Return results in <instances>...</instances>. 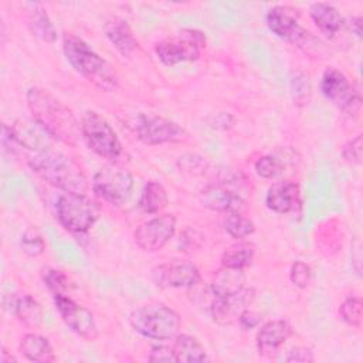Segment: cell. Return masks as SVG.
<instances>
[{"label": "cell", "mask_w": 363, "mask_h": 363, "mask_svg": "<svg viewBox=\"0 0 363 363\" xmlns=\"http://www.w3.org/2000/svg\"><path fill=\"white\" fill-rule=\"evenodd\" d=\"M27 106L34 118L51 136L67 145H75L81 135L74 112L45 89L33 86L26 94Z\"/></svg>", "instance_id": "obj_1"}, {"label": "cell", "mask_w": 363, "mask_h": 363, "mask_svg": "<svg viewBox=\"0 0 363 363\" xmlns=\"http://www.w3.org/2000/svg\"><path fill=\"white\" fill-rule=\"evenodd\" d=\"M28 166L45 183L64 193L86 194L89 183L82 167L71 156L55 150L31 153Z\"/></svg>", "instance_id": "obj_2"}, {"label": "cell", "mask_w": 363, "mask_h": 363, "mask_svg": "<svg viewBox=\"0 0 363 363\" xmlns=\"http://www.w3.org/2000/svg\"><path fill=\"white\" fill-rule=\"evenodd\" d=\"M62 51L68 64L98 89L111 92L118 88L119 78L115 68L96 54L82 38L65 34Z\"/></svg>", "instance_id": "obj_3"}, {"label": "cell", "mask_w": 363, "mask_h": 363, "mask_svg": "<svg viewBox=\"0 0 363 363\" xmlns=\"http://www.w3.org/2000/svg\"><path fill=\"white\" fill-rule=\"evenodd\" d=\"M129 323L139 335L153 340H173L182 328L179 313L162 302L138 306L129 315Z\"/></svg>", "instance_id": "obj_4"}, {"label": "cell", "mask_w": 363, "mask_h": 363, "mask_svg": "<svg viewBox=\"0 0 363 363\" xmlns=\"http://www.w3.org/2000/svg\"><path fill=\"white\" fill-rule=\"evenodd\" d=\"M57 218L60 224L75 234L86 233L99 217L98 204L86 194L64 193L57 200Z\"/></svg>", "instance_id": "obj_5"}, {"label": "cell", "mask_w": 363, "mask_h": 363, "mask_svg": "<svg viewBox=\"0 0 363 363\" xmlns=\"http://www.w3.org/2000/svg\"><path fill=\"white\" fill-rule=\"evenodd\" d=\"M91 187L94 193L111 206H123L133 190V176L118 164H105L96 170Z\"/></svg>", "instance_id": "obj_6"}, {"label": "cell", "mask_w": 363, "mask_h": 363, "mask_svg": "<svg viewBox=\"0 0 363 363\" xmlns=\"http://www.w3.org/2000/svg\"><path fill=\"white\" fill-rule=\"evenodd\" d=\"M81 136L88 147L98 156L115 160L122 153V145L109 122L94 111L81 118Z\"/></svg>", "instance_id": "obj_7"}, {"label": "cell", "mask_w": 363, "mask_h": 363, "mask_svg": "<svg viewBox=\"0 0 363 363\" xmlns=\"http://www.w3.org/2000/svg\"><path fill=\"white\" fill-rule=\"evenodd\" d=\"M206 47V35L196 28H183L179 35L166 38L156 44L157 58L167 67L186 61H196L201 48Z\"/></svg>", "instance_id": "obj_8"}, {"label": "cell", "mask_w": 363, "mask_h": 363, "mask_svg": "<svg viewBox=\"0 0 363 363\" xmlns=\"http://www.w3.org/2000/svg\"><path fill=\"white\" fill-rule=\"evenodd\" d=\"M320 92L339 111L353 115L360 109V94L349 82L347 77L337 68H328L320 78Z\"/></svg>", "instance_id": "obj_9"}, {"label": "cell", "mask_w": 363, "mask_h": 363, "mask_svg": "<svg viewBox=\"0 0 363 363\" xmlns=\"http://www.w3.org/2000/svg\"><path fill=\"white\" fill-rule=\"evenodd\" d=\"M54 305L62 322L75 335L88 342H94L98 337V325L94 313L88 308L77 303L65 294L54 295Z\"/></svg>", "instance_id": "obj_10"}, {"label": "cell", "mask_w": 363, "mask_h": 363, "mask_svg": "<svg viewBox=\"0 0 363 363\" xmlns=\"http://www.w3.org/2000/svg\"><path fill=\"white\" fill-rule=\"evenodd\" d=\"M176 217L172 213L156 216L142 223L133 233L136 245L143 251L162 250L176 233Z\"/></svg>", "instance_id": "obj_11"}, {"label": "cell", "mask_w": 363, "mask_h": 363, "mask_svg": "<svg viewBox=\"0 0 363 363\" xmlns=\"http://www.w3.org/2000/svg\"><path fill=\"white\" fill-rule=\"evenodd\" d=\"M152 279L159 288H193L201 277L199 268L189 261L173 259L156 265L152 269Z\"/></svg>", "instance_id": "obj_12"}, {"label": "cell", "mask_w": 363, "mask_h": 363, "mask_svg": "<svg viewBox=\"0 0 363 363\" xmlns=\"http://www.w3.org/2000/svg\"><path fill=\"white\" fill-rule=\"evenodd\" d=\"M136 135L140 142L149 146L179 142L184 138V129L163 116L142 115L136 123Z\"/></svg>", "instance_id": "obj_13"}, {"label": "cell", "mask_w": 363, "mask_h": 363, "mask_svg": "<svg viewBox=\"0 0 363 363\" xmlns=\"http://www.w3.org/2000/svg\"><path fill=\"white\" fill-rule=\"evenodd\" d=\"M267 26L278 38L299 47L309 38V33L299 24L295 10L286 6L272 7L267 13Z\"/></svg>", "instance_id": "obj_14"}, {"label": "cell", "mask_w": 363, "mask_h": 363, "mask_svg": "<svg viewBox=\"0 0 363 363\" xmlns=\"http://www.w3.org/2000/svg\"><path fill=\"white\" fill-rule=\"evenodd\" d=\"M10 132L20 147L27 149L33 153L51 150L55 140L51 133L44 129L34 118L27 116L16 119L10 126Z\"/></svg>", "instance_id": "obj_15"}, {"label": "cell", "mask_w": 363, "mask_h": 363, "mask_svg": "<svg viewBox=\"0 0 363 363\" xmlns=\"http://www.w3.org/2000/svg\"><path fill=\"white\" fill-rule=\"evenodd\" d=\"M200 201L208 210L220 213L240 211L244 207V197L240 190L233 187V179L206 186L200 191Z\"/></svg>", "instance_id": "obj_16"}, {"label": "cell", "mask_w": 363, "mask_h": 363, "mask_svg": "<svg viewBox=\"0 0 363 363\" xmlns=\"http://www.w3.org/2000/svg\"><path fill=\"white\" fill-rule=\"evenodd\" d=\"M255 298V291L252 288H242L237 294L228 296H214L210 303V313L214 322L220 325H230L238 322L240 315L250 309Z\"/></svg>", "instance_id": "obj_17"}, {"label": "cell", "mask_w": 363, "mask_h": 363, "mask_svg": "<svg viewBox=\"0 0 363 363\" xmlns=\"http://www.w3.org/2000/svg\"><path fill=\"white\" fill-rule=\"evenodd\" d=\"M265 203L267 207L274 213H292L301 206L299 186L292 180H279L268 189Z\"/></svg>", "instance_id": "obj_18"}, {"label": "cell", "mask_w": 363, "mask_h": 363, "mask_svg": "<svg viewBox=\"0 0 363 363\" xmlns=\"http://www.w3.org/2000/svg\"><path fill=\"white\" fill-rule=\"evenodd\" d=\"M4 309L28 328H38L43 322V308L28 294H7L3 298Z\"/></svg>", "instance_id": "obj_19"}, {"label": "cell", "mask_w": 363, "mask_h": 363, "mask_svg": "<svg viewBox=\"0 0 363 363\" xmlns=\"http://www.w3.org/2000/svg\"><path fill=\"white\" fill-rule=\"evenodd\" d=\"M292 333L291 325L284 319L264 323L257 333V349L262 356H272Z\"/></svg>", "instance_id": "obj_20"}, {"label": "cell", "mask_w": 363, "mask_h": 363, "mask_svg": "<svg viewBox=\"0 0 363 363\" xmlns=\"http://www.w3.org/2000/svg\"><path fill=\"white\" fill-rule=\"evenodd\" d=\"M104 33L106 38L111 41V44L123 57L132 55L139 45L130 26L126 23V20L121 17H116V16L109 17L104 24Z\"/></svg>", "instance_id": "obj_21"}, {"label": "cell", "mask_w": 363, "mask_h": 363, "mask_svg": "<svg viewBox=\"0 0 363 363\" xmlns=\"http://www.w3.org/2000/svg\"><path fill=\"white\" fill-rule=\"evenodd\" d=\"M309 16L315 26L319 28L322 34L332 38L335 37L342 26H343V17L337 11L336 7L328 3H313L309 7Z\"/></svg>", "instance_id": "obj_22"}, {"label": "cell", "mask_w": 363, "mask_h": 363, "mask_svg": "<svg viewBox=\"0 0 363 363\" xmlns=\"http://www.w3.org/2000/svg\"><path fill=\"white\" fill-rule=\"evenodd\" d=\"M27 26L33 35L37 38L45 41V43H54L57 38L55 27L44 10V7L38 3H27Z\"/></svg>", "instance_id": "obj_23"}, {"label": "cell", "mask_w": 363, "mask_h": 363, "mask_svg": "<svg viewBox=\"0 0 363 363\" xmlns=\"http://www.w3.org/2000/svg\"><path fill=\"white\" fill-rule=\"evenodd\" d=\"M23 356L35 363H51L55 360V354L51 343L47 337L38 333H26L18 346Z\"/></svg>", "instance_id": "obj_24"}, {"label": "cell", "mask_w": 363, "mask_h": 363, "mask_svg": "<svg viewBox=\"0 0 363 363\" xmlns=\"http://www.w3.org/2000/svg\"><path fill=\"white\" fill-rule=\"evenodd\" d=\"M244 285L245 275L242 269L223 267L214 274L210 284V289L214 296H228L241 291Z\"/></svg>", "instance_id": "obj_25"}, {"label": "cell", "mask_w": 363, "mask_h": 363, "mask_svg": "<svg viewBox=\"0 0 363 363\" xmlns=\"http://www.w3.org/2000/svg\"><path fill=\"white\" fill-rule=\"evenodd\" d=\"M169 203L166 189L155 180H150L145 184L140 197H139V208L146 214H159Z\"/></svg>", "instance_id": "obj_26"}, {"label": "cell", "mask_w": 363, "mask_h": 363, "mask_svg": "<svg viewBox=\"0 0 363 363\" xmlns=\"http://www.w3.org/2000/svg\"><path fill=\"white\" fill-rule=\"evenodd\" d=\"M173 350L177 362L193 363V362H204L208 359L203 345L194 336L186 335V333H182V335L179 333L174 337Z\"/></svg>", "instance_id": "obj_27"}, {"label": "cell", "mask_w": 363, "mask_h": 363, "mask_svg": "<svg viewBox=\"0 0 363 363\" xmlns=\"http://www.w3.org/2000/svg\"><path fill=\"white\" fill-rule=\"evenodd\" d=\"M255 248L250 242H235L227 247L221 254V265L235 269H244L251 265Z\"/></svg>", "instance_id": "obj_28"}, {"label": "cell", "mask_w": 363, "mask_h": 363, "mask_svg": "<svg viewBox=\"0 0 363 363\" xmlns=\"http://www.w3.org/2000/svg\"><path fill=\"white\" fill-rule=\"evenodd\" d=\"M224 228L233 238L242 240L254 233L255 225L248 217L242 216L240 211H233L227 213L224 218Z\"/></svg>", "instance_id": "obj_29"}, {"label": "cell", "mask_w": 363, "mask_h": 363, "mask_svg": "<svg viewBox=\"0 0 363 363\" xmlns=\"http://www.w3.org/2000/svg\"><path fill=\"white\" fill-rule=\"evenodd\" d=\"M291 95L296 106H305L312 96V84L306 74L298 72L291 79Z\"/></svg>", "instance_id": "obj_30"}, {"label": "cell", "mask_w": 363, "mask_h": 363, "mask_svg": "<svg viewBox=\"0 0 363 363\" xmlns=\"http://www.w3.org/2000/svg\"><path fill=\"white\" fill-rule=\"evenodd\" d=\"M362 301L357 296H349L346 298L340 308H339V316L340 319L352 326V328H360L362 326Z\"/></svg>", "instance_id": "obj_31"}, {"label": "cell", "mask_w": 363, "mask_h": 363, "mask_svg": "<svg viewBox=\"0 0 363 363\" xmlns=\"http://www.w3.org/2000/svg\"><path fill=\"white\" fill-rule=\"evenodd\" d=\"M20 248L28 257H38L45 251V241L35 228H27L21 234Z\"/></svg>", "instance_id": "obj_32"}, {"label": "cell", "mask_w": 363, "mask_h": 363, "mask_svg": "<svg viewBox=\"0 0 363 363\" xmlns=\"http://www.w3.org/2000/svg\"><path fill=\"white\" fill-rule=\"evenodd\" d=\"M284 169L285 164L282 163V160L274 155L261 156L255 162V172L262 179H274L284 173Z\"/></svg>", "instance_id": "obj_33"}, {"label": "cell", "mask_w": 363, "mask_h": 363, "mask_svg": "<svg viewBox=\"0 0 363 363\" xmlns=\"http://www.w3.org/2000/svg\"><path fill=\"white\" fill-rule=\"evenodd\" d=\"M41 277H43L44 285L52 292V295L64 294L68 288V284H69L68 277L60 269L44 268L41 272Z\"/></svg>", "instance_id": "obj_34"}, {"label": "cell", "mask_w": 363, "mask_h": 363, "mask_svg": "<svg viewBox=\"0 0 363 363\" xmlns=\"http://www.w3.org/2000/svg\"><path fill=\"white\" fill-rule=\"evenodd\" d=\"M289 279L295 286H298L301 289L309 286V284L312 281L311 267L303 261H295L289 269Z\"/></svg>", "instance_id": "obj_35"}, {"label": "cell", "mask_w": 363, "mask_h": 363, "mask_svg": "<svg viewBox=\"0 0 363 363\" xmlns=\"http://www.w3.org/2000/svg\"><path fill=\"white\" fill-rule=\"evenodd\" d=\"M342 156H343V159H345L347 163H350V164H360V163H362V156H363L362 135L354 136L353 139L347 140V142L343 145Z\"/></svg>", "instance_id": "obj_36"}, {"label": "cell", "mask_w": 363, "mask_h": 363, "mask_svg": "<svg viewBox=\"0 0 363 363\" xmlns=\"http://www.w3.org/2000/svg\"><path fill=\"white\" fill-rule=\"evenodd\" d=\"M149 360L150 362H166V363L177 362L173 346L170 347V346H166V345L153 346L150 349V353H149Z\"/></svg>", "instance_id": "obj_37"}, {"label": "cell", "mask_w": 363, "mask_h": 363, "mask_svg": "<svg viewBox=\"0 0 363 363\" xmlns=\"http://www.w3.org/2000/svg\"><path fill=\"white\" fill-rule=\"evenodd\" d=\"M285 360L295 362V363H311L315 360V357H313V352L309 347L296 346L288 352Z\"/></svg>", "instance_id": "obj_38"}, {"label": "cell", "mask_w": 363, "mask_h": 363, "mask_svg": "<svg viewBox=\"0 0 363 363\" xmlns=\"http://www.w3.org/2000/svg\"><path fill=\"white\" fill-rule=\"evenodd\" d=\"M259 320H261V319H259V315H257L255 312H252V311H250V309L244 311V312L240 315V318H238V323H240V326H241L244 330L257 328V326L259 325Z\"/></svg>", "instance_id": "obj_39"}, {"label": "cell", "mask_w": 363, "mask_h": 363, "mask_svg": "<svg viewBox=\"0 0 363 363\" xmlns=\"http://www.w3.org/2000/svg\"><path fill=\"white\" fill-rule=\"evenodd\" d=\"M204 163L203 157L197 156V155H184L179 159L177 164L183 169V170H187V172H191V170H197L201 164Z\"/></svg>", "instance_id": "obj_40"}, {"label": "cell", "mask_w": 363, "mask_h": 363, "mask_svg": "<svg viewBox=\"0 0 363 363\" xmlns=\"http://www.w3.org/2000/svg\"><path fill=\"white\" fill-rule=\"evenodd\" d=\"M362 17L360 16H356V17H352L350 18V23H349V27L350 30L360 38L362 37Z\"/></svg>", "instance_id": "obj_41"}]
</instances>
